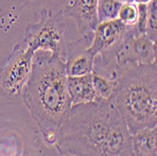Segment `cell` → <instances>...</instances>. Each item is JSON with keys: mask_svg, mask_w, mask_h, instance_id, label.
I'll return each instance as SVG.
<instances>
[{"mask_svg": "<svg viewBox=\"0 0 157 156\" xmlns=\"http://www.w3.org/2000/svg\"><path fill=\"white\" fill-rule=\"evenodd\" d=\"M120 116L109 100L72 105L55 146L64 156H104L112 126Z\"/></svg>", "mask_w": 157, "mask_h": 156, "instance_id": "2", "label": "cell"}, {"mask_svg": "<svg viewBox=\"0 0 157 156\" xmlns=\"http://www.w3.org/2000/svg\"><path fill=\"white\" fill-rule=\"evenodd\" d=\"M104 156H135L132 135L120 116L114 122Z\"/></svg>", "mask_w": 157, "mask_h": 156, "instance_id": "10", "label": "cell"}, {"mask_svg": "<svg viewBox=\"0 0 157 156\" xmlns=\"http://www.w3.org/2000/svg\"><path fill=\"white\" fill-rule=\"evenodd\" d=\"M122 4L119 0H98L97 15L99 23L117 19Z\"/></svg>", "mask_w": 157, "mask_h": 156, "instance_id": "14", "label": "cell"}, {"mask_svg": "<svg viewBox=\"0 0 157 156\" xmlns=\"http://www.w3.org/2000/svg\"><path fill=\"white\" fill-rule=\"evenodd\" d=\"M92 40L93 33L67 44L65 67L68 76H81L93 72L96 58L89 49Z\"/></svg>", "mask_w": 157, "mask_h": 156, "instance_id": "8", "label": "cell"}, {"mask_svg": "<svg viewBox=\"0 0 157 156\" xmlns=\"http://www.w3.org/2000/svg\"><path fill=\"white\" fill-rule=\"evenodd\" d=\"M135 156H157V126L132 134Z\"/></svg>", "mask_w": 157, "mask_h": 156, "instance_id": "12", "label": "cell"}, {"mask_svg": "<svg viewBox=\"0 0 157 156\" xmlns=\"http://www.w3.org/2000/svg\"><path fill=\"white\" fill-rule=\"evenodd\" d=\"M137 22L136 25V30L139 34H146L147 27V16H148V6L147 4L137 3Z\"/></svg>", "mask_w": 157, "mask_h": 156, "instance_id": "17", "label": "cell"}, {"mask_svg": "<svg viewBox=\"0 0 157 156\" xmlns=\"http://www.w3.org/2000/svg\"><path fill=\"white\" fill-rule=\"evenodd\" d=\"M137 6L133 3H123L119 10L118 18L120 21H121L126 26L136 25L137 22Z\"/></svg>", "mask_w": 157, "mask_h": 156, "instance_id": "15", "label": "cell"}, {"mask_svg": "<svg viewBox=\"0 0 157 156\" xmlns=\"http://www.w3.org/2000/svg\"><path fill=\"white\" fill-rule=\"evenodd\" d=\"M115 77L116 76L109 74L105 75L98 70H93L91 73V80L97 99L109 100L115 89Z\"/></svg>", "mask_w": 157, "mask_h": 156, "instance_id": "13", "label": "cell"}, {"mask_svg": "<svg viewBox=\"0 0 157 156\" xmlns=\"http://www.w3.org/2000/svg\"><path fill=\"white\" fill-rule=\"evenodd\" d=\"M150 0H134V2H136V3H142V4H147Z\"/></svg>", "mask_w": 157, "mask_h": 156, "instance_id": "18", "label": "cell"}, {"mask_svg": "<svg viewBox=\"0 0 157 156\" xmlns=\"http://www.w3.org/2000/svg\"><path fill=\"white\" fill-rule=\"evenodd\" d=\"M116 84L109 101L131 135L157 126V65L116 67Z\"/></svg>", "mask_w": 157, "mask_h": 156, "instance_id": "3", "label": "cell"}, {"mask_svg": "<svg viewBox=\"0 0 157 156\" xmlns=\"http://www.w3.org/2000/svg\"><path fill=\"white\" fill-rule=\"evenodd\" d=\"M147 6H148V16H147L146 34L151 40L156 41L157 0H150L147 3Z\"/></svg>", "mask_w": 157, "mask_h": 156, "instance_id": "16", "label": "cell"}, {"mask_svg": "<svg viewBox=\"0 0 157 156\" xmlns=\"http://www.w3.org/2000/svg\"><path fill=\"white\" fill-rule=\"evenodd\" d=\"M125 31L126 25L119 19L99 23L96 26L89 49L95 58L102 55L105 68L115 62Z\"/></svg>", "mask_w": 157, "mask_h": 156, "instance_id": "7", "label": "cell"}, {"mask_svg": "<svg viewBox=\"0 0 157 156\" xmlns=\"http://www.w3.org/2000/svg\"><path fill=\"white\" fill-rule=\"evenodd\" d=\"M67 89L72 105L88 104L97 100L92 86L91 74L81 76H68Z\"/></svg>", "mask_w": 157, "mask_h": 156, "instance_id": "11", "label": "cell"}, {"mask_svg": "<svg viewBox=\"0 0 157 156\" xmlns=\"http://www.w3.org/2000/svg\"><path fill=\"white\" fill-rule=\"evenodd\" d=\"M98 0H72L63 11V15L75 21L82 36L94 32L99 24L97 15Z\"/></svg>", "mask_w": 157, "mask_h": 156, "instance_id": "9", "label": "cell"}, {"mask_svg": "<svg viewBox=\"0 0 157 156\" xmlns=\"http://www.w3.org/2000/svg\"><path fill=\"white\" fill-rule=\"evenodd\" d=\"M121 3H133L134 0H119Z\"/></svg>", "mask_w": 157, "mask_h": 156, "instance_id": "19", "label": "cell"}, {"mask_svg": "<svg viewBox=\"0 0 157 156\" xmlns=\"http://www.w3.org/2000/svg\"><path fill=\"white\" fill-rule=\"evenodd\" d=\"M34 54L23 44L13 50L10 61L0 73V87L10 95L17 96L22 92L30 75Z\"/></svg>", "mask_w": 157, "mask_h": 156, "instance_id": "6", "label": "cell"}, {"mask_svg": "<svg viewBox=\"0 0 157 156\" xmlns=\"http://www.w3.org/2000/svg\"><path fill=\"white\" fill-rule=\"evenodd\" d=\"M64 59L44 54L34 55L22 96L47 145L56 144L58 132L72 107Z\"/></svg>", "mask_w": 157, "mask_h": 156, "instance_id": "1", "label": "cell"}, {"mask_svg": "<svg viewBox=\"0 0 157 156\" xmlns=\"http://www.w3.org/2000/svg\"><path fill=\"white\" fill-rule=\"evenodd\" d=\"M23 45L34 55L42 52L44 55L66 60L63 11L42 10L39 21L27 26Z\"/></svg>", "mask_w": 157, "mask_h": 156, "instance_id": "4", "label": "cell"}, {"mask_svg": "<svg viewBox=\"0 0 157 156\" xmlns=\"http://www.w3.org/2000/svg\"><path fill=\"white\" fill-rule=\"evenodd\" d=\"M156 63V41L139 34L136 25L126 26L122 44L116 55L115 68L126 64Z\"/></svg>", "mask_w": 157, "mask_h": 156, "instance_id": "5", "label": "cell"}]
</instances>
